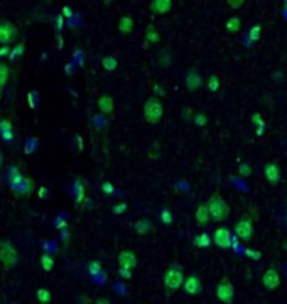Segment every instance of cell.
I'll use <instances>...</instances> for the list:
<instances>
[{"label":"cell","instance_id":"obj_46","mask_svg":"<svg viewBox=\"0 0 287 304\" xmlns=\"http://www.w3.org/2000/svg\"><path fill=\"white\" fill-rule=\"evenodd\" d=\"M8 53H10V48H8V46H2V48H0V56H5Z\"/></svg>","mask_w":287,"mask_h":304},{"label":"cell","instance_id":"obj_52","mask_svg":"<svg viewBox=\"0 0 287 304\" xmlns=\"http://www.w3.org/2000/svg\"><path fill=\"white\" fill-rule=\"evenodd\" d=\"M2 164H3V156H2V152H0V168H2Z\"/></svg>","mask_w":287,"mask_h":304},{"label":"cell","instance_id":"obj_6","mask_svg":"<svg viewBox=\"0 0 287 304\" xmlns=\"http://www.w3.org/2000/svg\"><path fill=\"white\" fill-rule=\"evenodd\" d=\"M235 235L237 238H240L242 242H250L255 235V226L252 223L250 218H242L235 223Z\"/></svg>","mask_w":287,"mask_h":304},{"label":"cell","instance_id":"obj_43","mask_svg":"<svg viewBox=\"0 0 287 304\" xmlns=\"http://www.w3.org/2000/svg\"><path fill=\"white\" fill-rule=\"evenodd\" d=\"M101 191H103L105 195H113V186L108 181H105L103 184H101Z\"/></svg>","mask_w":287,"mask_h":304},{"label":"cell","instance_id":"obj_9","mask_svg":"<svg viewBox=\"0 0 287 304\" xmlns=\"http://www.w3.org/2000/svg\"><path fill=\"white\" fill-rule=\"evenodd\" d=\"M181 289L186 294H190V296H198V294H201V291H203V282H201L199 276L191 274V276L184 277V282H183Z\"/></svg>","mask_w":287,"mask_h":304},{"label":"cell","instance_id":"obj_1","mask_svg":"<svg viewBox=\"0 0 287 304\" xmlns=\"http://www.w3.org/2000/svg\"><path fill=\"white\" fill-rule=\"evenodd\" d=\"M184 269L183 265L179 262H173L169 265L168 269L164 271V277H162V281H164V289L168 294H174L178 293L179 289L183 288V282H184Z\"/></svg>","mask_w":287,"mask_h":304},{"label":"cell","instance_id":"obj_33","mask_svg":"<svg viewBox=\"0 0 287 304\" xmlns=\"http://www.w3.org/2000/svg\"><path fill=\"white\" fill-rule=\"evenodd\" d=\"M24 54V42H19V44L15 46L14 49H10V53H8V58H10V61H15V59H19L20 56Z\"/></svg>","mask_w":287,"mask_h":304},{"label":"cell","instance_id":"obj_20","mask_svg":"<svg viewBox=\"0 0 287 304\" xmlns=\"http://www.w3.org/2000/svg\"><path fill=\"white\" fill-rule=\"evenodd\" d=\"M8 75H10L8 64L5 61H0V97H2V92H3V88H5V85L8 81Z\"/></svg>","mask_w":287,"mask_h":304},{"label":"cell","instance_id":"obj_22","mask_svg":"<svg viewBox=\"0 0 287 304\" xmlns=\"http://www.w3.org/2000/svg\"><path fill=\"white\" fill-rule=\"evenodd\" d=\"M192 243H194V247H198V248H208L211 245V237H209L208 233H198L194 237V240H192Z\"/></svg>","mask_w":287,"mask_h":304},{"label":"cell","instance_id":"obj_24","mask_svg":"<svg viewBox=\"0 0 287 304\" xmlns=\"http://www.w3.org/2000/svg\"><path fill=\"white\" fill-rule=\"evenodd\" d=\"M240 27H242V22H240L238 17H230L228 20H226L225 24V29L228 34H237L240 31Z\"/></svg>","mask_w":287,"mask_h":304},{"label":"cell","instance_id":"obj_11","mask_svg":"<svg viewBox=\"0 0 287 304\" xmlns=\"http://www.w3.org/2000/svg\"><path fill=\"white\" fill-rule=\"evenodd\" d=\"M211 242L215 243L216 247L223 248V250L230 248L231 247V233H230V230L226 228V226H220V228H216L215 233H213Z\"/></svg>","mask_w":287,"mask_h":304},{"label":"cell","instance_id":"obj_41","mask_svg":"<svg viewBox=\"0 0 287 304\" xmlns=\"http://www.w3.org/2000/svg\"><path fill=\"white\" fill-rule=\"evenodd\" d=\"M159 63L162 64V66H168V64H171V58H169L168 51H162V53L159 54Z\"/></svg>","mask_w":287,"mask_h":304},{"label":"cell","instance_id":"obj_38","mask_svg":"<svg viewBox=\"0 0 287 304\" xmlns=\"http://www.w3.org/2000/svg\"><path fill=\"white\" fill-rule=\"evenodd\" d=\"M245 255L248 257V259H252V260H260V259H262V252L252 250V248H247V250H245Z\"/></svg>","mask_w":287,"mask_h":304},{"label":"cell","instance_id":"obj_14","mask_svg":"<svg viewBox=\"0 0 287 304\" xmlns=\"http://www.w3.org/2000/svg\"><path fill=\"white\" fill-rule=\"evenodd\" d=\"M184 83H186L188 92H196V90H199V88H201V85H203V80H201V75L198 73V70L191 68V70L188 71V75H186V80H184Z\"/></svg>","mask_w":287,"mask_h":304},{"label":"cell","instance_id":"obj_51","mask_svg":"<svg viewBox=\"0 0 287 304\" xmlns=\"http://www.w3.org/2000/svg\"><path fill=\"white\" fill-rule=\"evenodd\" d=\"M54 225H56L58 230H61V228H64V226H66V221H59V223H54Z\"/></svg>","mask_w":287,"mask_h":304},{"label":"cell","instance_id":"obj_2","mask_svg":"<svg viewBox=\"0 0 287 304\" xmlns=\"http://www.w3.org/2000/svg\"><path fill=\"white\" fill-rule=\"evenodd\" d=\"M206 206H208L209 216H211V221L220 223V221H225L226 218L230 216L231 209L228 206V203H226V201L223 200V196H221L218 191L209 196V200L206 201Z\"/></svg>","mask_w":287,"mask_h":304},{"label":"cell","instance_id":"obj_49","mask_svg":"<svg viewBox=\"0 0 287 304\" xmlns=\"http://www.w3.org/2000/svg\"><path fill=\"white\" fill-rule=\"evenodd\" d=\"M95 304H112V303H110V301H108V299H106V298H100V299H96V301H95Z\"/></svg>","mask_w":287,"mask_h":304},{"label":"cell","instance_id":"obj_37","mask_svg":"<svg viewBox=\"0 0 287 304\" xmlns=\"http://www.w3.org/2000/svg\"><path fill=\"white\" fill-rule=\"evenodd\" d=\"M194 123L198 127H204L208 123V118H206V115H204L203 112H198L194 115Z\"/></svg>","mask_w":287,"mask_h":304},{"label":"cell","instance_id":"obj_53","mask_svg":"<svg viewBox=\"0 0 287 304\" xmlns=\"http://www.w3.org/2000/svg\"><path fill=\"white\" fill-rule=\"evenodd\" d=\"M284 8H286V10H287V0H284Z\"/></svg>","mask_w":287,"mask_h":304},{"label":"cell","instance_id":"obj_15","mask_svg":"<svg viewBox=\"0 0 287 304\" xmlns=\"http://www.w3.org/2000/svg\"><path fill=\"white\" fill-rule=\"evenodd\" d=\"M0 137L8 144L14 140V127L8 118H0Z\"/></svg>","mask_w":287,"mask_h":304},{"label":"cell","instance_id":"obj_28","mask_svg":"<svg viewBox=\"0 0 287 304\" xmlns=\"http://www.w3.org/2000/svg\"><path fill=\"white\" fill-rule=\"evenodd\" d=\"M152 228V225H151V221L147 220V218H144V220H139L135 223V230H137V233L139 235H145V233H149V230Z\"/></svg>","mask_w":287,"mask_h":304},{"label":"cell","instance_id":"obj_40","mask_svg":"<svg viewBox=\"0 0 287 304\" xmlns=\"http://www.w3.org/2000/svg\"><path fill=\"white\" fill-rule=\"evenodd\" d=\"M247 0H226V3H228L230 8H233V10H237V8H242L243 3H245Z\"/></svg>","mask_w":287,"mask_h":304},{"label":"cell","instance_id":"obj_25","mask_svg":"<svg viewBox=\"0 0 287 304\" xmlns=\"http://www.w3.org/2000/svg\"><path fill=\"white\" fill-rule=\"evenodd\" d=\"M36 296H37V301H39L41 304H51V301H53V296H51V291H49V289H46V288L37 289Z\"/></svg>","mask_w":287,"mask_h":304},{"label":"cell","instance_id":"obj_35","mask_svg":"<svg viewBox=\"0 0 287 304\" xmlns=\"http://www.w3.org/2000/svg\"><path fill=\"white\" fill-rule=\"evenodd\" d=\"M238 174L242 178H250L252 176V166H248V164H240V168H238Z\"/></svg>","mask_w":287,"mask_h":304},{"label":"cell","instance_id":"obj_30","mask_svg":"<svg viewBox=\"0 0 287 304\" xmlns=\"http://www.w3.org/2000/svg\"><path fill=\"white\" fill-rule=\"evenodd\" d=\"M145 37H147V41L154 42V44H157V42L161 41L159 32H157V29L154 27V25H149V27L145 29Z\"/></svg>","mask_w":287,"mask_h":304},{"label":"cell","instance_id":"obj_47","mask_svg":"<svg viewBox=\"0 0 287 304\" xmlns=\"http://www.w3.org/2000/svg\"><path fill=\"white\" fill-rule=\"evenodd\" d=\"M73 15V10L70 7H64L63 8V17H71Z\"/></svg>","mask_w":287,"mask_h":304},{"label":"cell","instance_id":"obj_5","mask_svg":"<svg viewBox=\"0 0 287 304\" xmlns=\"http://www.w3.org/2000/svg\"><path fill=\"white\" fill-rule=\"evenodd\" d=\"M216 298H218V301H221L223 304H233L235 288L228 277H223V279L216 284Z\"/></svg>","mask_w":287,"mask_h":304},{"label":"cell","instance_id":"obj_50","mask_svg":"<svg viewBox=\"0 0 287 304\" xmlns=\"http://www.w3.org/2000/svg\"><path fill=\"white\" fill-rule=\"evenodd\" d=\"M48 190H46V188H42V190H39V198H46V196H48Z\"/></svg>","mask_w":287,"mask_h":304},{"label":"cell","instance_id":"obj_17","mask_svg":"<svg viewBox=\"0 0 287 304\" xmlns=\"http://www.w3.org/2000/svg\"><path fill=\"white\" fill-rule=\"evenodd\" d=\"M194 220H196V223H198L199 226H204V225H208L209 221H211V216H209V211H208L206 203H201L199 206L196 208V211H194Z\"/></svg>","mask_w":287,"mask_h":304},{"label":"cell","instance_id":"obj_39","mask_svg":"<svg viewBox=\"0 0 287 304\" xmlns=\"http://www.w3.org/2000/svg\"><path fill=\"white\" fill-rule=\"evenodd\" d=\"M27 101H29V106L34 110L37 106V92H29L27 93Z\"/></svg>","mask_w":287,"mask_h":304},{"label":"cell","instance_id":"obj_7","mask_svg":"<svg viewBox=\"0 0 287 304\" xmlns=\"http://www.w3.org/2000/svg\"><path fill=\"white\" fill-rule=\"evenodd\" d=\"M17 36H19V29L14 22H10V20L0 22V44L10 46L12 42H15Z\"/></svg>","mask_w":287,"mask_h":304},{"label":"cell","instance_id":"obj_10","mask_svg":"<svg viewBox=\"0 0 287 304\" xmlns=\"http://www.w3.org/2000/svg\"><path fill=\"white\" fill-rule=\"evenodd\" d=\"M262 284L267 291H276L281 286V274L276 267H269L265 269L264 276H262Z\"/></svg>","mask_w":287,"mask_h":304},{"label":"cell","instance_id":"obj_27","mask_svg":"<svg viewBox=\"0 0 287 304\" xmlns=\"http://www.w3.org/2000/svg\"><path fill=\"white\" fill-rule=\"evenodd\" d=\"M101 66H103L105 71H115L118 68V61L113 56H105L101 59Z\"/></svg>","mask_w":287,"mask_h":304},{"label":"cell","instance_id":"obj_19","mask_svg":"<svg viewBox=\"0 0 287 304\" xmlns=\"http://www.w3.org/2000/svg\"><path fill=\"white\" fill-rule=\"evenodd\" d=\"M113 106L115 105H113V98L112 97L103 95V97L98 98V108H100L101 113H105V115L112 113L113 112Z\"/></svg>","mask_w":287,"mask_h":304},{"label":"cell","instance_id":"obj_32","mask_svg":"<svg viewBox=\"0 0 287 304\" xmlns=\"http://www.w3.org/2000/svg\"><path fill=\"white\" fill-rule=\"evenodd\" d=\"M260 34H262V27H260V24H255L254 27H250V31H248V39L252 42L260 41Z\"/></svg>","mask_w":287,"mask_h":304},{"label":"cell","instance_id":"obj_48","mask_svg":"<svg viewBox=\"0 0 287 304\" xmlns=\"http://www.w3.org/2000/svg\"><path fill=\"white\" fill-rule=\"evenodd\" d=\"M75 140H76V142H78V149H80V151H83V139H81L80 135H76V137H75Z\"/></svg>","mask_w":287,"mask_h":304},{"label":"cell","instance_id":"obj_21","mask_svg":"<svg viewBox=\"0 0 287 304\" xmlns=\"http://www.w3.org/2000/svg\"><path fill=\"white\" fill-rule=\"evenodd\" d=\"M22 176H24V174L20 173L19 168H15V166L8 168V171H7V183H8V186H12V184L19 183L20 179H22Z\"/></svg>","mask_w":287,"mask_h":304},{"label":"cell","instance_id":"obj_23","mask_svg":"<svg viewBox=\"0 0 287 304\" xmlns=\"http://www.w3.org/2000/svg\"><path fill=\"white\" fill-rule=\"evenodd\" d=\"M118 31L125 32V34H130L134 31V20H132V17H122V19L118 20Z\"/></svg>","mask_w":287,"mask_h":304},{"label":"cell","instance_id":"obj_36","mask_svg":"<svg viewBox=\"0 0 287 304\" xmlns=\"http://www.w3.org/2000/svg\"><path fill=\"white\" fill-rule=\"evenodd\" d=\"M161 220H162V223L171 225V223H173V213H171L168 208H164L161 211Z\"/></svg>","mask_w":287,"mask_h":304},{"label":"cell","instance_id":"obj_44","mask_svg":"<svg viewBox=\"0 0 287 304\" xmlns=\"http://www.w3.org/2000/svg\"><path fill=\"white\" fill-rule=\"evenodd\" d=\"M118 276L122 279H132V271H127V269H120L118 267Z\"/></svg>","mask_w":287,"mask_h":304},{"label":"cell","instance_id":"obj_26","mask_svg":"<svg viewBox=\"0 0 287 304\" xmlns=\"http://www.w3.org/2000/svg\"><path fill=\"white\" fill-rule=\"evenodd\" d=\"M41 267H42V271L51 272L54 269V259L49 254H42L41 255Z\"/></svg>","mask_w":287,"mask_h":304},{"label":"cell","instance_id":"obj_4","mask_svg":"<svg viewBox=\"0 0 287 304\" xmlns=\"http://www.w3.org/2000/svg\"><path fill=\"white\" fill-rule=\"evenodd\" d=\"M17 262H19V254L17 248L10 240H0V264L5 271L14 269Z\"/></svg>","mask_w":287,"mask_h":304},{"label":"cell","instance_id":"obj_3","mask_svg":"<svg viewBox=\"0 0 287 304\" xmlns=\"http://www.w3.org/2000/svg\"><path fill=\"white\" fill-rule=\"evenodd\" d=\"M162 115H164V105H162L161 98H147L144 103V120L151 125H157L162 120Z\"/></svg>","mask_w":287,"mask_h":304},{"label":"cell","instance_id":"obj_12","mask_svg":"<svg viewBox=\"0 0 287 304\" xmlns=\"http://www.w3.org/2000/svg\"><path fill=\"white\" fill-rule=\"evenodd\" d=\"M118 260V267L120 269H127V271H134L137 267V255L134 250H130V248H125V250H122L117 257Z\"/></svg>","mask_w":287,"mask_h":304},{"label":"cell","instance_id":"obj_31","mask_svg":"<svg viewBox=\"0 0 287 304\" xmlns=\"http://www.w3.org/2000/svg\"><path fill=\"white\" fill-rule=\"evenodd\" d=\"M206 88L213 93L218 92V90H220V78H218L216 75H209L206 80Z\"/></svg>","mask_w":287,"mask_h":304},{"label":"cell","instance_id":"obj_13","mask_svg":"<svg viewBox=\"0 0 287 304\" xmlns=\"http://www.w3.org/2000/svg\"><path fill=\"white\" fill-rule=\"evenodd\" d=\"M264 176L267 179L269 184H279L281 181V169H279V164L277 162H267L264 164Z\"/></svg>","mask_w":287,"mask_h":304},{"label":"cell","instance_id":"obj_29","mask_svg":"<svg viewBox=\"0 0 287 304\" xmlns=\"http://www.w3.org/2000/svg\"><path fill=\"white\" fill-rule=\"evenodd\" d=\"M252 123H255V125H257L255 134L262 135L264 134V127H265V122L262 120V115H260L259 112H255L254 115H252Z\"/></svg>","mask_w":287,"mask_h":304},{"label":"cell","instance_id":"obj_18","mask_svg":"<svg viewBox=\"0 0 287 304\" xmlns=\"http://www.w3.org/2000/svg\"><path fill=\"white\" fill-rule=\"evenodd\" d=\"M85 193H87V190H85V184L80 181V179H76L75 184H73V198H75V203L78 204H83L85 201Z\"/></svg>","mask_w":287,"mask_h":304},{"label":"cell","instance_id":"obj_42","mask_svg":"<svg viewBox=\"0 0 287 304\" xmlns=\"http://www.w3.org/2000/svg\"><path fill=\"white\" fill-rule=\"evenodd\" d=\"M125 211H127V204H125V203L115 204V208H113V213H115V215H122V213H125Z\"/></svg>","mask_w":287,"mask_h":304},{"label":"cell","instance_id":"obj_8","mask_svg":"<svg viewBox=\"0 0 287 304\" xmlns=\"http://www.w3.org/2000/svg\"><path fill=\"white\" fill-rule=\"evenodd\" d=\"M12 191H14V195L17 198H22V196H31L34 190H36V184L29 176H22L19 183L12 184V186H8Z\"/></svg>","mask_w":287,"mask_h":304},{"label":"cell","instance_id":"obj_45","mask_svg":"<svg viewBox=\"0 0 287 304\" xmlns=\"http://www.w3.org/2000/svg\"><path fill=\"white\" fill-rule=\"evenodd\" d=\"M63 24H64V17H63V15H58V17H56V31H61V29H63Z\"/></svg>","mask_w":287,"mask_h":304},{"label":"cell","instance_id":"obj_16","mask_svg":"<svg viewBox=\"0 0 287 304\" xmlns=\"http://www.w3.org/2000/svg\"><path fill=\"white\" fill-rule=\"evenodd\" d=\"M173 7V0H152L151 2V10L156 15H164L168 14Z\"/></svg>","mask_w":287,"mask_h":304},{"label":"cell","instance_id":"obj_34","mask_svg":"<svg viewBox=\"0 0 287 304\" xmlns=\"http://www.w3.org/2000/svg\"><path fill=\"white\" fill-rule=\"evenodd\" d=\"M87 271L90 276H98V274L101 272V264L96 262V260H92V262L87 265Z\"/></svg>","mask_w":287,"mask_h":304}]
</instances>
